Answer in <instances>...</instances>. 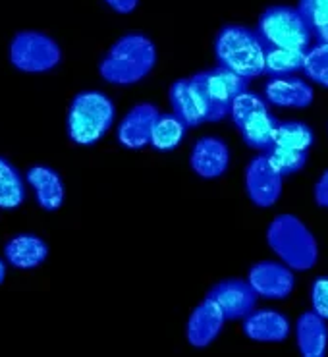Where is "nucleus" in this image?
Listing matches in <instances>:
<instances>
[{"label": "nucleus", "instance_id": "nucleus-1", "mask_svg": "<svg viewBox=\"0 0 328 357\" xmlns=\"http://www.w3.org/2000/svg\"><path fill=\"white\" fill-rule=\"evenodd\" d=\"M155 64V43L143 33H126L107 50L98 64V74L107 84L128 87L143 82Z\"/></svg>", "mask_w": 328, "mask_h": 357}, {"label": "nucleus", "instance_id": "nucleus-2", "mask_svg": "<svg viewBox=\"0 0 328 357\" xmlns=\"http://www.w3.org/2000/svg\"><path fill=\"white\" fill-rule=\"evenodd\" d=\"M116 122V105L107 93L87 89L75 95L66 116L68 137L82 147L98 143Z\"/></svg>", "mask_w": 328, "mask_h": 357}, {"label": "nucleus", "instance_id": "nucleus-3", "mask_svg": "<svg viewBox=\"0 0 328 357\" xmlns=\"http://www.w3.org/2000/svg\"><path fill=\"white\" fill-rule=\"evenodd\" d=\"M264 52L267 45L259 33L246 25H224L214 39V56L218 66L228 68L247 82L264 74Z\"/></svg>", "mask_w": 328, "mask_h": 357}, {"label": "nucleus", "instance_id": "nucleus-4", "mask_svg": "<svg viewBox=\"0 0 328 357\" xmlns=\"http://www.w3.org/2000/svg\"><path fill=\"white\" fill-rule=\"evenodd\" d=\"M267 243L292 271L305 273L317 265L319 245L313 232L294 215H278L267 228Z\"/></svg>", "mask_w": 328, "mask_h": 357}, {"label": "nucleus", "instance_id": "nucleus-5", "mask_svg": "<svg viewBox=\"0 0 328 357\" xmlns=\"http://www.w3.org/2000/svg\"><path fill=\"white\" fill-rule=\"evenodd\" d=\"M257 33L267 47L307 50L311 45L313 29L297 8L271 6L259 17Z\"/></svg>", "mask_w": 328, "mask_h": 357}, {"label": "nucleus", "instance_id": "nucleus-6", "mask_svg": "<svg viewBox=\"0 0 328 357\" xmlns=\"http://www.w3.org/2000/svg\"><path fill=\"white\" fill-rule=\"evenodd\" d=\"M10 64L24 74H47L60 64L62 50L50 35L25 29L17 31L8 47Z\"/></svg>", "mask_w": 328, "mask_h": 357}, {"label": "nucleus", "instance_id": "nucleus-7", "mask_svg": "<svg viewBox=\"0 0 328 357\" xmlns=\"http://www.w3.org/2000/svg\"><path fill=\"white\" fill-rule=\"evenodd\" d=\"M199 87L205 93L211 114L209 122H218L230 114V105L239 93L247 91V79L241 75L230 72L228 68L216 66L207 72L193 75Z\"/></svg>", "mask_w": 328, "mask_h": 357}, {"label": "nucleus", "instance_id": "nucleus-8", "mask_svg": "<svg viewBox=\"0 0 328 357\" xmlns=\"http://www.w3.org/2000/svg\"><path fill=\"white\" fill-rule=\"evenodd\" d=\"M168 102L172 108V114L180 118L186 128H197V126L209 122L211 107H209L205 93L199 87L193 75L181 77L170 85Z\"/></svg>", "mask_w": 328, "mask_h": 357}, {"label": "nucleus", "instance_id": "nucleus-9", "mask_svg": "<svg viewBox=\"0 0 328 357\" xmlns=\"http://www.w3.org/2000/svg\"><path fill=\"white\" fill-rule=\"evenodd\" d=\"M246 193L255 207L269 208L282 195V176L274 170L267 155H257L246 167Z\"/></svg>", "mask_w": 328, "mask_h": 357}, {"label": "nucleus", "instance_id": "nucleus-10", "mask_svg": "<svg viewBox=\"0 0 328 357\" xmlns=\"http://www.w3.org/2000/svg\"><path fill=\"white\" fill-rule=\"evenodd\" d=\"M247 282L259 298L286 299L295 288L294 271L282 261H259L249 268Z\"/></svg>", "mask_w": 328, "mask_h": 357}, {"label": "nucleus", "instance_id": "nucleus-11", "mask_svg": "<svg viewBox=\"0 0 328 357\" xmlns=\"http://www.w3.org/2000/svg\"><path fill=\"white\" fill-rule=\"evenodd\" d=\"M207 296L222 309L226 321H236V319H244L249 315L259 299L251 284L241 278H228V280L214 284Z\"/></svg>", "mask_w": 328, "mask_h": 357}, {"label": "nucleus", "instance_id": "nucleus-12", "mask_svg": "<svg viewBox=\"0 0 328 357\" xmlns=\"http://www.w3.org/2000/svg\"><path fill=\"white\" fill-rule=\"evenodd\" d=\"M189 167L203 180H216L228 170L230 147L216 135H205L193 145L189 155Z\"/></svg>", "mask_w": 328, "mask_h": 357}, {"label": "nucleus", "instance_id": "nucleus-13", "mask_svg": "<svg viewBox=\"0 0 328 357\" xmlns=\"http://www.w3.org/2000/svg\"><path fill=\"white\" fill-rule=\"evenodd\" d=\"M224 323H226V317L222 313V309L207 296L189 315L186 323V340L189 346L197 349L207 348L218 338Z\"/></svg>", "mask_w": 328, "mask_h": 357}, {"label": "nucleus", "instance_id": "nucleus-14", "mask_svg": "<svg viewBox=\"0 0 328 357\" xmlns=\"http://www.w3.org/2000/svg\"><path fill=\"white\" fill-rule=\"evenodd\" d=\"M158 114L161 112L153 102H137L118 124V130H116L118 143L131 151L147 147L151 143L153 124Z\"/></svg>", "mask_w": 328, "mask_h": 357}, {"label": "nucleus", "instance_id": "nucleus-15", "mask_svg": "<svg viewBox=\"0 0 328 357\" xmlns=\"http://www.w3.org/2000/svg\"><path fill=\"white\" fill-rule=\"evenodd\" d=\"M264 100L272 107L280 108H307L315 99L313 87L301 77L294 75H274L271 77L264 89H262Z\"/></svg>", "mask_w": 328, "mask_h": 357}, {"label": "nucleus", "instance_id": "nucleus-16", "mask_svg": "<svg viewBox=\"0 0 328 357\" xmlns=\"http://www.w3.org/2000/svg\"><path fill=\"white\" fill-rule=\"evenodd\" d=\"M25 183L31 188L35 201L43 211L52 213V211H58L64 205V180L52 167H47V165L29 167L25 172Z\"/></svg>", "mask_w": 328, "mask_h": 357}, {"label": "nucleus", "instance_id": "nucleus-17", "mask_svg": "<svg viewBox=\"0 0 328 357\" xmlns=\"http://www.w3.org/2000/svg\"><path fill=\"white\" fill-rule=\"evenodd\" d=\"M290 321L286 315L272 309H253L244 317V334L249 340L261 344H280L290 336Z\"/></svg>", "mask_w": 328, "mask_h": 357}, {"label": "nucleus", "instance_id": "nucleus-18", "mask_svg": "<svg viewBox=\"0 0 328 357\" xmlns=\"http://www.w3.org/2000/svg\"><path fill=\"white\" fill-rule=\"evenodd\" d=\"M49 257V243L37 234H17L4 243V261L17 271H33Z\"/></svg>", "mask_w": 328, "mask_h": 357}, {"label": "nucleus", "instance_id": "nucleus-19", "mask_svg": "<svg viewBox=\"0 0 328 357\" xmlns=\"http://www.w3.org/2000/svg\"><path fill=\"white\" fill-rule=\"evenodd\" d=\"M295 344L304 357H322L328 348L327 319L305 311L295 323Z\"/></svg>", "mask_w": 328, "mask_h": 357}, {"label": "nucleus", "instance_id": "nucleus-20", "mask_svg": "<svg viewBox=\"0 0 328 357\" xmlns=\"http://www.w3.org/2000/svg\"><path fill=\"white\" fill-rule=\"evenodd\" d=\"M278 128V120L272 116L269 107L257 110L238 126L241 139L247 147L255 151H267L271 149L274 143V132Z\"/></svg>", "mask_w": 328, "mask_h": 357}, {"label": "nucleus", "instance_id": "nucleus-21", "mask_svg": "<svg viewBox=\"0 0 328 357\" xmlns=\"http://www.w3.org/2000/svg\"><path fill=\"white\" fill-rule=\"evenodd\" d=\"M27 197V183L14 162L0 157V208L14 211L22 207Z\"/></svg>", "mask_w": 328, "mask_h": 357}, {"label": "nucleus", "instance_id": "nucleus-22", "mask_svg": "<svg viewBox=\"0 0 328 357\" xmlns=\"http://www.w3.org/2000/svg\"><path fill=\"white\" fill-rule=\"evenodd\" d=\"M186 124L176 114H158L151 132V147L156 151H174L186 135Z\"/></svg>", "mask_w": 328, "mask_h": 357}, {"label": "nucleus", "instance_id": "nucleus-23", "mask_svg": "<svg viewBox=\"0 0 328 357\" xmlns=\"http://www.w3.org/2000/svg\"><path fill=\"white\" fill-rule=\"evenodd\" d=\"M305 50L278 49L267 47L264 52V74L269 75H294L304 68Z\"/></svg>", "mask_w": 328, "mask_h": 357}, {"label": "nucleus", "instance_id": "nucleus-24", "mask_svg": "<svg viewBox=\"0 0 328 357\" xmlns=\"http://www.w3.org/2000/svg\"><path fill=\"white\" fill-rule=\"evenodd\" d=\"M313 143H315V133L307 124L304 122H278V128L274 132V143L276 147H284V149L294 151H309Z\"/></svg>", "mask_w": 328, "mask_h": 357}, {"label": "nucleus", "instance_id": "nucleus-25", "mask_svg": "<svg viewBox=\"0 0 328 357\" xmlns=\"http://www.w3.org/2000/svg\"><path fill=\"white\" fill-rule=\"evenodd\" d=\"M267 158L271 160L274 170L282 178L301 172L305 165H307V153L305 151L284 149V147H276V145H272L271 149L267 151Z\"/></svg>", "mask_w": 328, "mask_h": 357}, {"label": "nucleus", "instance_id": "nucleus-26", "mask_svg": "<svg viewBox=\"0 0 328 357\" xmlns=\"http://www.w3.org/2000/svg\"><path fill=\"white\" fill-rule=\"evenodd\" d=\"M313 84L328 89V45L319 43L317 47L305 50L304 68H301Z\"/></svg>", "mask_w": 328, "mask_h": 357}, {"label": "nucleus", "instance_id": "nucleus-27", "mask_svg": "<svg viewBox=\"0 0 328 357\" xmlns=\"http://www.w3.org/2000/svg\"><path fill=\"white\" fill-rule=\"evenodd\" d=\"M269 107V102L259 97L257 93H251V91H244L239 93L236 99L232 100V105H230V114L232 116V122L234 126L238 128L244 120H246L249 114H253L257 110H261V108H267Z\"/></svg>", "mask_w": 328, "mask_h": 357}, {"label": "nucleus", "instance_id": "nucleus-28", "mask_svg": "<svg viewBox=\"0 0 328 357\" xmlns=\"http://www.w3.org/2000/svg\"><path fill=\"white\" fill-rule=\"evenodd\" d=\"M297 12L311 29L328 24V0H299Z\"/></svg>", "mask_w": 328, "mask_h": 357}, {"label": "nucleus", "instance_id": "nucleus-29", "mask_svg": "<svg viewBox=\"0 0 328 357\" xmlns=\"http://www.w3.org/2000/svg\"><path fill=\"white\" fill-rule=\"evenodd\" d=\"M313 311L328 321V276H319L311 284Z\"/></svg>", "mask_w": 328, "mask_h": 357}, {"label": "nucleus", "instance_id": "nucleus-30", "mask_svg": "<svg viewBox=\"0 0 328 357\" xmlns=\"http://www.w3.org/2000/svg\"><path fill=\"white\" fill-rule=\"evenodd\" d=\"M315 201L320 208H328V170H325L315 183Z\"/></svg>", "mask_w": 328, "mask_h": 357}, {"label": "nucleus", "instance_id": "nucleus-31", "mask_svg": "<svg viewBox=\"0 0 328 357\" xmlns=\"http://www.w3.org/2000/svg\"><path fill=\"white\" fill-rule=\"evenodd\" d=\"M105 4L118 12V14H131L137 8L140 0H105Z\"/></svg>", "mask_w": 328, "mask_h": 357}, {"label": "nucleus", "instance_id": "nucleus-32", "mask_svg": "<svg viewBox=\"0 0 328 357\" xmlns=\"http://www.w3.org/2000/svg\"><path fill=\"white\" fill-rule=\"evenodd\" d=\"M313 35H315V39L322 45H328V24L327 25H320L317 29H313Z\"/></svg>", "mask_w": 328, "mask_h": 357}, {"label": "nucleus", "instance_id": "nucleus-33", "mask_svg": "<svg viewBox=\"0 0 328 357\" xmlns=\"http://www.w3.org/2000/svg\"><path fill=\"white\" fill-rule=\"evenodd\" d=\"M6 273H8V263L0 257V286H2L4 280H6Z\"/></svg>", "mask_w": 328, "mask_h": 357}]
</instances>
